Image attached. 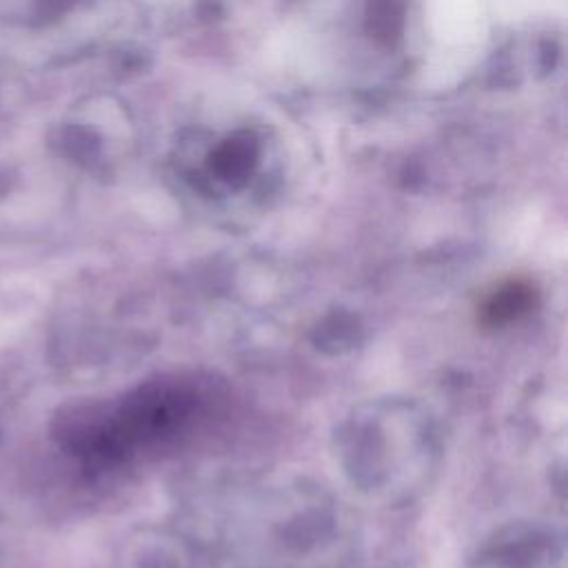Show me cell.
Segmentation results:
<instances>
[{"instance_id": "obj_1", "label": "cell", "mask_w": 568, "mask_h": 568, "mask_svg": "<svg viewBox=\"0 0 568 568\" xmlns=\"http://www.w3.org/2000/svg\"><path fill=\"white\" fill-rule=\"evenodd\" d=\"M257 142L246 135L237 133L233 138H226L222 144H217L211 153L209 169L211 173L226 184H240L244 182L251 171L257 164Z\"/></svg>"}, {"instance_id": "obj_2", "label": "cell", "mask_w": 568, "mask_h": 568, "mask_svg": "<svg viewBox=\"0 0 568 568\" xmlns=\"http://www.w3.org/2000/svg\"><path fill=\"white\" fill-rule=\"evenodd\" d=\"M528 304H530V288L513 282L495 291V295L484 306V315L490 324H504L517 317L519 313H524Z\"/></svg>"}]
</instances>
